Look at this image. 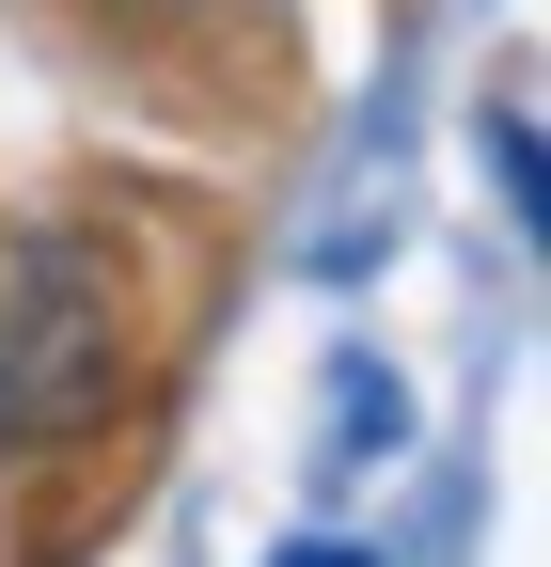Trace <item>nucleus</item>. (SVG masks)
Instances as JSON below:
<instances>
[{
	"mask_svg": "<svg viewBox=\"0 0 551 567\" xmlns=\"http://www.w3.org/2000/svg\"><path fill=\"white\" fill-rule=\"evenodd\" d=\"M143 17H221V0H143Z\"/></svg>",
	"mask_w": 551,
	"mask_h": 567,
	"instance_id": "nucleus-5",
	"label": "nucleus"
},
{
	"mask_svg": "<svg viewBox=\"0 0 551 567\" xmlns=\"http://www.w3.org/2000/svg\"><path fill=\"white\" fill-rule=\"evenodd\" d=\"M268 567H363L347 536H284V551H268Z\"/></svg>",
	"mask_w": 551,
	"mask_h": 567,
	"instance_id": "nucleus-4",
	"label": "nucleus"
},
{
	"mask_svg": "<svg viewBox=\"0 0 551 567\" xmlns=\"http://www.w3.org/2000/svg\"><path fill=\"white\" fill-rule=\"evenodd\" d=\"M489 174H505V205L536 221V126H520V111H489Z\"/></svg>",
	"mask_w": 551,
	"mask_h": 567,
	"instance_id": "nucleus-3",
	"label": "nucleus"
},
{
	"mask_svg": "<svg viewBox=\"0 0 551 567\" xmlns=\"http://www.w3.org/2000/svg\"><path fill=\"white\" fill-rule=\"evenodd\" d=\"M126 268L80 237V221H17L0 252V442L17 457H63L126 410Z\"/></svg>",
	"mask_w": 551,
	"mask_h": 567,
	"instance_id": "nucleus-1",
	"label": "nucleus"
},
{
	"mask_svg": "<svg viewBox=\"0 0 551 567\" xmlns=\"http://www.w3.org/2000/svg\"><path fill=\"white\" fill-rule=\"evenodd\" d=\"M331 425H347V442H394V425H409V394H394L378 363H331Z\"/></svg>",
	"mask_w": 551,
	"mask_h": 567,
	"instance_id": "nucleus-2",
	"label": "nucleus"
}]
</instances>
